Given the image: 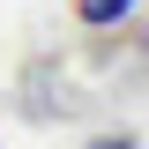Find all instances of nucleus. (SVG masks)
<instances>
[{
    "instance_id": "2",
    "label": "nucleus",
    "mask_w": 149,
    "mask_h": 149,
    "mask_svg": "<svg viewBox=\"0 0 149 149\" xmlns=\"http://www.w3.org/2000/svg\"><path fill=\"white\" fill-rule=\"evenodd\" d=\"M90 149H134V142H127V134H104V142H90Z\"/></svg>"
},
{
    "instance_id": "1",
    "label": "nucleus",
    "mask_w": 149,
    "mask_h": 149,
    "mask_svg": "<svg viewBox=\"0 0 149 149\" xmlns=\"http://www.w3.org/2000/svg\"><path fill=\"white\" fill-rule=\"evenodd\" d=\"M134 0H74V22L82 30H112V22H127Z\"/></svg>"
}]
</instances>
